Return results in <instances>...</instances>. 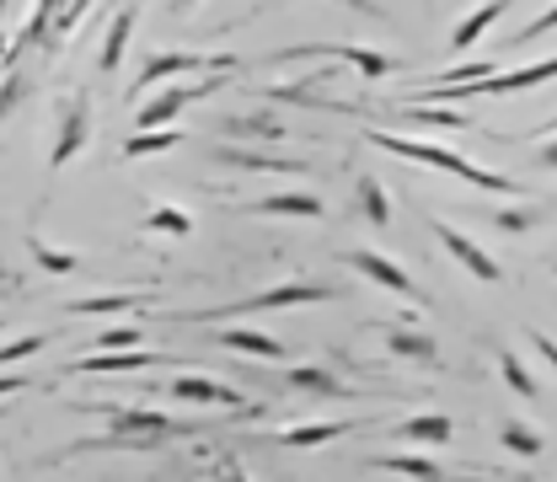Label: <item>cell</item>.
<instances>
[{"label":"cell","mask_w":557,"mask_h":482,"mask_svg":"<svg viewBox=\"0 0 557 482\" xmlns=\"http://www.w3.org/2000/svg\"><path fill=\"white\" fill-rule=\"evenodd\" d=\"M498 381H504L515 397H525V403H536V397H542V386H536L531 364H525L515 348H498Z\"/></svg>","instance_id":"d4e9b609"},{"label":"cell","mask_w":557,"mask_h":482,"mask_svg":"<svg viewBox=\"0 0 557 482\" xmlns=\"http://www.w3.org/2000/svg\"><path fill=\"white\" fill-rule=\"evenodd\" d=\"M97 413L108 418V434L86 440L81 450H161V445L205 429V423H177V418L156 413V408H119V403H102Z\"/></svg>","instance_id":"7a4b0ae2"},{"label":"cell","mask_w":557,"mask_h":482,"mask_svg":"<svg viewBox=\"0 0 557 482\" xmlns=\"http://www.w3.org/2000/svg\"><path fill=\"white\" fill-rule=\"evenodd\" d=\"M156 364H166V354L135 348V354H81L65 370L70 375H139V370H156Z\"/></svg>","instance_id":"7c38bea8"},{"label":"cell","mask_w":557,"mask_h":482,"mask_svg":"<svg viewBox=\"0 0 557 482\" xmlns=\"http://www.w3.org/2000/svg\"><path fill=\"white\" fill-rule=\"evenodd\" d=\"M220 81L225 75H205V81H183V86H161L145 108L135 113V135H156V129H166V124H177L194 102H205L220 91Z\"/></svg>","instance_id":"5b68a950"},{"label":"cell","mask_w":557,"mask_h":482,"mask_svg":"<svg viewBox=\"0 0 557 482\" xmlns=\"http://www.w3.org/2000/svg\"><path fill=\"white\" fill-rule=\"evenodd\" d=\"M397 440H408V445H450V434H456V423L445 413H413V418H403L397 429H392Z\"/></svg>","instance_id":"7402d4cb"},{"label":"cell","mask_w":557,"mask_h":482,"mask_svg":"<svg viewBox=\"0 0 557 482\" xmlns=\"http://www.w3.org/2000/svg\"><path fill=\"white\" fill-rule=\"evenodd\" d=\"M322 300H333V289L327 284H306V279H284V284H269V289H258V295H247V300H231V306H205V311H183L177 322H231V317H263V311H289V306H322Z\"/></svg>","instance_id":"3957f363"},{"label":"cell","mask_w":557,"mask_h":482,"mask_svg":"<svg viewBox=\"0 0 557 482\" xmlns=\"http://www.w3.org/2000/svg\"><path fill=\"white\" fill-rule=\"evenodd\" d=\"M344 263L354 274H364L370 284H381V289H392V295H403V300H418L413 274H408L397 258H386V252H375V247H348Z\"/></svg>","instance_id":"ba28073f"},{"label":"cell","mask_w":557,"mask_h":482,"mask_svg":"<svg viewBox=\"0 0 557 482\" xmlns=\"http://www.w3.org/2000/svg\"><path fill=\"white\" fill-rule=\"evenodd\" d=\"M139 344H145V333H139L135 322H124V327H102L86 354H135Z\"/></svg>","instance_id":"f1b7e54d"},{"label":"cell","mask_w":557,"mask_h":482,"mask_svg":"<svg viewBox=\"0 0 557 482\" xmlns=\"http://www.w3.org/2000/svg\"><path fill=\"white\" fill-rule=\"evenodd\" d=\"M536 161H542V166H547V172H557V135L547 139V145H542V150H536Z\"/></svg>","instance_id":"8d00e7d4"},{"label":"cell","mask_w":557,"mask_h":482,"mask_svg":"<svg viewBox=\"0 0 557 482\" xmlns=\"http://www.w3.org/2000/svg\"><path fill=\"white\" fill-rule=\"evenodd\" d=\"M542 129H547V135H557V119H547V124H542Z\"/></svg>","instance_id":"60d3db41"},{"label":"cell","mask_w":557,"mask_h":482,"mask_svg":"<svg viewBox=\"0 0 557 482\" xmlns=\"http://www.w3.org/2000/svg\"><path fill=\"white\" fill-rule=\"evenodd\" d=\"M434 242H440V247H445V252H450V258H456V263L467 269V274L478 279V284H498V279H504L498 258H487L483 247H478V242H472L467 231H456L450 220H434Z\"/></svg>","instance_id":"9c48e42d"},{"label":"cell","mask_w":557,"mask_h":482,"mask_svg":"<svg viewBox=\"0 0 557 482\" xmlns=\"http://www.w3.org/2000/svg\"><path fill=\"white\" fill-rule=\"evenodd\" d=\"M231 65H236L231 54H199V49H156V54H145V65H139L135 91H145V86H161V81H177V75H194V81H205V75H225Z\"/></svg>","instance_id":"8992f818"},{"label":"cell","mask_w":557,"mask_h":482,"mask_svg":"<svg viewBox=\"0 0 557 482\" xmlns=\"http://www.w3.org/2000/svg\"><path fill=\"white\" fill-rule=\"evenodd\" d=\"M252 214H284V220H322L327 205H322V194H306V188H289V194H269V199H258V205H247Z\"/></svg>","instance_id":"44dd1931"},{"label":"cell","mask_w":557,"mask_h":482,"mask_svg":"<svg viewBox=\"0 0 557 482\" xmlns=\"http://www.w3.org/2000/svg\"><path fill=\"white\" fill-rule=\"evenodd\" d=\"M531 344H536V354H542V359L557 370V344H553V338H547V333H531Z\"/></svg>","instance_id":"d590c367"},{"label":"cell","mask_w":557,"mask_h":482,"mask_svg":"<svg viewBox=\"0 0 557 482\" xmlns=\"http://www.w3.org/2000/svg\"><path fill=\"white\" fill-rule=\"evenodd\" d=\"M145 306V295H81V300H65L70 317H113V311H135Z\"/></svg>","instance_id":"484cf974"},{"label":"cell","mask_w":557,"mask_h":482,"mask_svg":"<svg viewBox=\"0 0 557 482\" xmlns=\"http://www.w3.org/2000/svg\"><path fill=\"white\" fill-rule=\"evenodd\" d=\"M220 161L236 166V172H306V161L274 156V150H258V145H220Z\"/></svg>","instance_id":"e0dca14e"},{"label":"cell","mask_w":557,"mask_h":482,"mask_svg":"<svg viewBox=\"0 0 557 482\" xmlns=\"http://www.w3.org/2000/svg\"><path fill=\"white\" fill-rule=\"evenodd\" d=\"M278 60H344V65H354L364 81H381V75H392V70H397L392 54L364 49V44H295V49H284Z\"/></svg>","instance_id":"52a82bcc"},{"label":"cell","mask_w":557,"mask_h":482,"mask_svg":"<svg viewBox=\"0 0 557 482\" xmlns=\"http://www.w3.org/2000/svg\"><path fill=\"white\" fill-rule=\"evenodd\" d=\"M135 27H139V5H124V11H113V22H108V33H102V49H97V70H102V75H113V70L124 65Z\"/></svg>","instance_id":"9a60e30c"},{"label":"cell","mask_w":557,"mask_h":482,"mask_svg":"<svg viewBox=\"0 0 557 482\" xmlns=\"http://www.w3.org/2000/svg\"><path fill=\"white\" fill-rule=\"evenodd\" d=\"M504 16H509V5H504V0H493V5H483V11H467V16L450 27V54L478 49V44H483V38L498 27V22H504Z\"/></svg>","instance_id":"2e32d148"},{"label":"cell","mask_w":557,"mask_h":482,"mask_svg":"<svg viewBox=\"0 0 557 482\" xmlns=\"http://www.w3.org/2000/svg\"><path fill=\"white\" fill-rule=\"evenodd\" d=\"M364 467H375V472H403V478H413V482H456L434 456H375V461H364Z\"/></svg>","instance_id":"603a6c76"},{"label":"cell","mask_w":557,"mask_h":482,"mask_svg":"<svg viewBox=\"0 0 557 482\" xmlns=\"http://www.w3.org/2000/svg\"><path fill=\"white\" fill-rule=\"evenodd\" d=\"M536 220H542V214H536V209L525 205V199H520V205H504V209H493V225H498V231H531Z\"/></svg>","instance_id":"4dcf8cb0"},{"label":"cell","mask_w":557,"mask_h":482,"mask_svg":"<svg viewBox=\"0 0 557 482\" xmlns=\"http://www.w3.org/2000/svg\"><path fill=\"white\" fill-rule=\"evenodd\" d=\"M27 252H33V258H38V269H49V274H75V269H81V258H75V252L49 247L38 231H27Z\"/></svg>","instance_id":"83f0119b"},{"label":"cell","mask_w":557,"mask_h":482,"mask_svg":"<svg viewBox=\"0 0 557 482\" xmlns=\"http://www.w3.org/2000/svg\"><path fill=\"white\" fill-rule=\"evenodd\" d=\"M413 124H423V129H467L456 113H445V108H403Z\"/></svg>","instance_id":"d6a6232c"},{"label":"cell","mask_w":557,"mask_h":482,"mask_svg":"<svg viewBox=\"0 0 557 482\" xmlns=\"http://www.w3.org/2000/svg\"><path fill=\"white\" fill-rule=\"evenodd\" d=\"M386 333V354L392 359H408V364H440V344H434V333H418V327H381Z\"/></svg>","instance_id":"d6986e66"},{"label":"cell","mask_w":557,"mask_h":482,"mask_svg":"<svg viewBox=\"0 0 557 482\" xmlns=\"http://www.w3.org/2000/svg\"><path fill=\"white\" fill-rule=\"evenodd\" d=\"M364 139H370L375 150H386V156H403V161L434 166V172H450V177H461V183H472V188H483V194H498V199H515V194H520V183H509L504 172H487V166H478V161H467V156H461V150H450V145L386 135V129H364Z\"/></svg>","instance_id":"6da1fadb"},{"label":"cell","mask_w":557,"mask_h":482,"mask_svg":"<svg viewBox=\"0 0 557 482\" xmlns=\"http://www.w3.org/2000/svg\"><path fill=\"white\" fill-rule=\"evenodd\" d=\"M225 139H252V145H278V139L289 135L284 129V119H278L274 108H247V113H225L220 124H214Z\"/></svg>","instance_id":"4fadbf2b"},{"label":"cell","mask_w":557,"mask_h":482,"mask_svg":"<svg viewBox=\"0 0 557 482\" xmlns=\"http://www.w3.org/2000/svg\"><path fill=\"white\" fill-rule=\"evenodd\" d=\"M0 289H16V274H11V269H0Z\"/></svg>","instance_id":"ab89813d"},{"label":"cell","mask_w":557,"mask_h":482,"mask_svg":"<svg viewBox=\"0 0 557 482\" xmlns=\"http://www.w3.org/2000/svg\"><path fill=\"white\" fill-rule=\"evenodd\" d=\"M0 16H5V5H0Z\"/></svg>","instance_id":"b9f144b4"},{"label":"cell","mask_w":557,"mask_h":482,"mask_svg":"<svg viewBox=\"0 0 557 482\" xmlns=\"http://www.w3.org/2000/svg\"><path fill=\"white\" fill-rule=\"evenodd\" d=\"M91 145V91H65L54 108V145H49V172H65L70 161Z\"/></svg>","instance_id":"277c9868"},{"label":"cell","mask_w":557,"mask_h":482,"mask_svg":"<svg viewBox=\"0 0 557 482\" xmlns=\"http://www.w3.org/2000/svg\"><path fill=\"white\" fill-rule=\"evenodd\" d=\"M172 145H183V129H156V135H129V139H124V156H129V161H145V156H161V150H172Z\"/></svg>","instance_id":"f546056e"},{"label":"cell","mask_w":557,"mask_h":482,"mask_svg":"<svg viewBox=\"0 0 557 482\" xmlns=\"http://www.w3.org/2000/svg\"><path fill=\"white\" fill-rule=\"evenodd\" d=\"M284 386L289 392H300V397H327V403H348L359 386H344L333 370H322V364H295V370H284Z\"/></svg>","instance_id":"5bb4252c"},{"label":"cell","mask_w":557,"mask_h":482,"mask_svg":"<svg viewBox=\"0 0 557 482\" xmlns=\"http://www.w3.org/2000/svg\"><path fill=\"white\" fill-rule=\"evenodd\" d=\"M22 97H27V81H22V70L5 65V75H0V119H5V113H11Z\"/></svg>","instance_id":"1f68e13d"},{"label":"cell","mask_w":557,"mask_h":482,"mask_svg":"<svg viewBox=\"0 0 557 482\" xmlns=\"http://www.w3.org/2000/svg\"><path fill=\"white\" fill-rule=\"evenodd\" d=\"M354 214H364V225H375V231H392V194L381 188L375 172H359V183H354Z\"/></svg>","instance_id":"ffe728a7"},{"label":"cell","mask_w":557,"mask_h":482,"mask_svg":"<svg viewBox=\"0 0 557 482\" xmlns=\"http://www.w3.org/2000/svg\"><path fill=\"white\" fill-rule=\"evenodd\" d=\"M139 231H150V236H188L194 231V214L183 205H156L139 220Z\"/></svg>","instance_id":"4316f807"},{"label":"cell","mask_w":557,"mask_h":482,"mask_svg":"<svg viewBox=\"0 0 557 482\" xmlns=\"http://www.w3.org/2000/svg\"><path fill=\"white\" fill-rule=\"evenodd\" d=\"M44 344H49L44 333H22L16 344H5V348H0V364H16V359H33V354H38V348H44Z\"/></svg>","instance_id":"836d02e7"},{"label":"cell","mask_w":557,"mask_h":482,"mask_svg":"<svg viewBox=\"0 0 557 482\" xmlns=\"http://www.w3.org/2000/svg\"><path fill=\"white\" fill-rule=\"evenodd\" d=\"M214 344L231 348V354H252V359H284V344H278L274 333H263V327H236V322H225V327L214 333Z\"/></svg>","instance_id":"ac0fdd59"},{"label":"cell","mask_w":557,"mask_h":482,"mask_svg":"<svg viewBox=\"0 0 557 482\" xmlns=\"http://www.w3.org/2000/svg\"><path fill=\"white\" fill-rule=\"evenodd\" d=\"M498 440H504V450H515L520 461H536V456L547 450V434H542L536 423H525V418H504V423H498Z\"/></svg>","instance_id":"cb8c5ba5"},{"label":"cell","mask_w":557,"mask_h":482,"mask_svg":"<svg viewBox=\"0 0 557 482\" xmlns=\"http://www.w3.org/2000/svg\"><path fill=\"white\" fill-rule=\"evenodd\" d=\"M354 429H370L364 418H322V423H289V429H274L269 440L284 445V450H317V445H333Z\"/></svg>","instance_id":"8fae6325"},{"label":"cell","mask_w":557,"mask_h":482,"mask_svg":"<svg viewBox=\"0 0 557 482\" xmlns=\"http://www.w3.org/2000/svg\"><path fill=\"white\" fill-rule=\"evenodd\" d=\"M220 482H252V478H247L236 461H225V467H220Z\"/></svg>","instance_id":"74e56055"},{"label":"cell","mask_w":557,"mask_h":482,"mask_svg":"<svg viewBox=\"0 0 557 482\" xmlns=\"http://www.w3.org/2000/svg\"><path fill=\"white\" fill-rule=\"evenodd\" d=\"M166 392H172V403H199V408H247V397H242L236 386H225V381H214V375H194V370H177V375L166 381Z\"/></svg>","instance_id":"30bf717a"},{"label":"cell","mask_w":557,"mask_h":482,"mask_svg":"<svg viewBox=\"0 0 557 482\" xmlns=\"http://www.w3.org/2000/svg\"><path fill=\"white\" fill-rule=\"evenodd\" d=\"M22 386H27V381H16V375H5V381H0V397H5V392H22Z\"/></svg>","instance_id":"f35d334b"},{"label":"cell","mask_w":557,"mask_h":482,"mask_svg":"<svg viewBox=\"0 0 557 482\" xmlns=\"http://www.w3.org/2000/svg\"><path fill=\"white\" fill-rule=\"evenodd\" d=\"M547 33H557V5H547V11L536 16V22H525L515 44H536V38H547Z\"/></svg>","instance_id":"e575fe53"}]
</instances>
